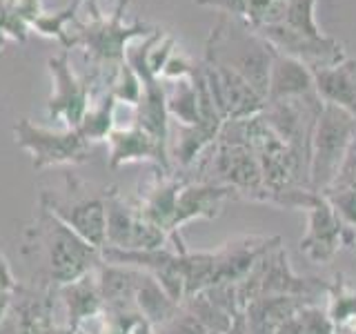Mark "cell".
Here are the masks:
<instances>
[{"label": "cell", "mask_w": 356, "mask_h": 334, "mask_svg": "<svg viewBox=\"0 0 356 334\" xmlns=\"http://www.w3.org/2000/svg\"><path fill=\"white\" fill-rule=\"evenodd\" d=\"M109 3H116V0H109Z\"/></svg>", "instance_id": "cell-31"}, {"label": "cell", "mask_w": 356, "mask_h": 334, "mask_svg": "<svg viewBox=\"0 0 356 334\" xmlns=\"http://www.w3.org/2000/svg\"><path fill=\"white\" fill-rule=\"evenodd\" d=\"M14 299H16V292H5V289H0V326L9 319V312L14 308Z\"/></svg>", "instance_id": "cell-30"}, {"label": "cell", "mask_w": 356, "mask_h": 334, "mask_svg": "<svg viewBox=\"0 0 356 334\" xmlns=\"http://www.w3.org/2000/svg\"><path fill=\"white\" fill-rule=\"evenodd\" d=\"M145 270L131 265H118V263H100L96 267V281L103 308L107 312H136L134 299H136L138 285L143 281Z\"/></svg>", "instance_id": "cell-13"}, {"label": "cell", "mask_w": 356, "mask_h": 334, "mask_svg": "<svg viewBox=\"0 0 356 334\" xmlns=\"http://www.w3.org/2000/svg\"><path fill=\"white\" fill-rule=\"evenodd\" d=\"M316 96L327 105H337L356 116V61L343 58L337 65L314 70Z\"/></svg>", "instance_id": "cell-15"}, {"label": "cell", "mask_w": 356, "mask_h": 334, "mask_svg": "<svg viewBox=\"0 0 356 334\" xmlns=\"http://www.w3.org/2000/svg\"><path fill=\"white\" fill-rule=\"evenodd\" d=\"M16 145L31 156L33 170L58 165H81L89 159V143L76 129L54 132L33 125L29 118H18L14 125Z\"/></svg>", "instance_id": "cell-6"}, {"label": "cell", "mask_w": 356, "mask_h": 334, "mask_svg": "<svg viewBox=\"0 0 356 334\" xmlns=\"http://www.w3.org/2000/svg\"><path fill=\"white\" fill-rule=\"evenodd\" d=\"M330 189H354L356 192V134L348 148V154L341 163V170L334 178V183Z\"/></svg>", "instance_id": "cell-27"}, {"label": "cell", "mask_w": 356, "mask_h": 334, "mask_svg": "<svg viewBox=\"0 0 356 334\" xmlns=\"http://www.w3.org/2000/svg\"><path fill=\"white\" fill-rule=\"evenodd\" d=\"M356 134V116L337 105L323 103L309 148V189L325 194L337 178L341 163Z\"/></svg>", "instance_id": "cell-3"}, {"label": "cell", "mask_w": 356, "mask_h": 334, "mask_svg": "<svg viewBox=\"0 0 356 334\" xmlns=\"http://www.w3.org/2000/svg\"><path fill=\"white\" fill-rule=\"evenodd\" d=\"M165 83V81H163ZM172 87L165 89L167 98V114L176 120V125L192 127L198 125V98L192 76L181 78V81H172Z\"/></svg>", "instance_id": "cell-19"}, {"label": "cell", "mask_w": 356, "mask_h": 334, "mask_svg": "<svg viewBox=\"0 0 356 334\" xmlns=\"http://www.w3.org/2000/svg\"><path fill=\"white\" fill-rule=\"evenodd\" d=\"M56 292H58L63 315L67 317V326L70 328H76L81 321L105 310L103 301H100V292H98L96 270L70 285L56 287Z\"/></svg>", "instance_id": "cell-16"}, {"label": "cell", "mask_w": 356, "mask_h": 334, "mask_svg": "<svg viewBox=\"0 0 356 334\" xmlns=\"http://www.w3.org/2000/svg\"><path fill=\"white\" fill-rule=\"evenodd\" d=\"M196 70V65L187 58V56L181 51V49H174L172 56L167 58L163 72H161V81L165 83H172V81H181V78H189L192 72Z\"/></svg>", "instance_id": "cell-26"}, {"label": "cell", "mask_w": 356, "mask_h": 334, "mask_svg": "<svg viewBox=\"0 0 356 334\" xmlns=\"http://www.w3.org/2000/svg\"><path fill=\"white\" fill-rule=\"evenodd\" d=\"M256 33H259L272 49L281 51L285 56H292V58L307 65L312 72L337 65L343 58H348L343 42H339L337 38H332V36L312 38L300 31L289 29L283 22L281 25H265L261 29H256Z\"/></svg>", "instance_id": "cell-9"}, {"label": "cell", "mask_w": 356, "mask_h": 334, "mask_svg": "<svg viewBox=\"0 0 356 334\" xmlns=\"http://www.w3.org/2000/svg\"><path fill=\"white\" fill-rule=\"evenodd\" d=\"M67 194L56 196L49 189L40 192V205L58 216L65 225H70L78 237L103 252L107 245V212H105V196L89 194L83 183L72 174L65 176Z\"/></svg>", "instance_id": "cell-4"}, {"label": "cell", "mask_w": 356, "mask_h": 334, "mask_svg": "<svg viewBox=\"0 0 356 334\" xmlns=\"http://www.w3.org/2000/svg\"><path fill=\"white\" fill-rule=\"evenodd\" d=\"M81 3H85V0H81Z\"/></svg>", "instance_id": "cell-32"}, {"label": "cell", "mask_w": 356, "mask_h": 334, "mask_svg": "<svg viewBox=\"0 0 356 334\" xmlns=\"http://www.w3.org/2000/svg\"><path fill=\"white\" fill-rule=\"evenodd\" d=\"M194 3L200 7H214L245 25V0H194Z\"/></svg>", "instance_id": "cell-28"}, {"label": "cell", "mask_w": 356, "mask_h": 334, "mask_svg": "<svg viewBox=\"0 0 356 334\" xmlns=\"http://www.w3.org/2000/svg\"><path fill=\"white\" fill-rule=\"evenodd\" d=\"M314 305L309 301L300 296H285V294H270V296H259L243 310L245 323L252 328H261L267 332H274L283 321L294 317L300 308Z\"/></svg>", "instance_id": "cell-17"}, {"label": "cell", "mask_w": 356, "mask_h": 334, "mask_svg": "<svg viewBox=\"0 0 356 334\" xmlns=\"http://www.w3.org/2000/svg\"><path fill=\"white\" fill-rule=\"evenodd\" d=\"M107 143H109V167H120L136 161H154L163 172H172L167 145L159 143L138 125L111 129Z\"/></svg>", "instance_id": "cell-11"}, {"label": "cell", "mask_w": 356, "mask_h": 334, "mask_svg": "<svg viewBox=\"0 0 356 334\" xmlns=\"http://www.w3.org/2000/svg\"><path fill=\"white\" fill-rule=\"evenodd\" d=\"M92 5V14H89V20L74 22L72 33V49L74 47H85L89 58L96 63V81L103 78L105 67H111V70H118L120 63L125 61L127 47L134 40H143L152 36V33L159 29L154 25H147V22L134 20L129 25H125L122 20V11L127 9L129 0H118L116 9L111 11L109 16H105L103 11L96 7L94 0H89Z\"/></svg>", "instance_id": "cell-2"}, {"label": "cell", "mask_w": 356, "mask_h": 334, "mask_svg": "<svg viewBox=\"0 0 356 334\" xmlns=\"http://www.w3.org/2000/svg\"><path fill=\"white\" fill-rule=\"evenodd\" d=\"M107 212V245L114 250H159L167 248L172 239L143 216L138 203H131L116 187L103 192Z\"/></svg>", "instance_id": "cell-5"}, {"label": "cell", "mask_w": 356, "mask_h": 334, "mask_svg": "<svg viewBox=\"0 0 356 334\" xmlns=\"http://www.w3.org/2000/svg\"><path fill=\"white\" fill-rule=\"evenodd\" d=\"M314 9H316V0H285L283 25H287L294 31L305 33V36H312V38L325 36L316 22Z\"/></svg>", "instance_id": "cell-23"}, {"label": "cell", "mask_w": 356, "mask_h": 334, "mask_svg": "<svg viewBox=\"0 0 356 334\" xmlns=\"http://www.w3.org/2000/svg\"><path fill=\"white\" fill-rule=\"evenodd\" d=\"M229 196H236V192L227 185L185 181L176 198L174 234L178 237V230L194 218H216Z\"/></svg>", "instance_id": "cell-12"}, {"label": "cell", "mask_w": 356, "mask_h": 334, "mask_svg": "<svg viewBox=\"0 0 356 334\" xmlns=\"http://www.w3.org/2000/svg\"><path fill=\"white\" fill-rule=\"evenodd\" d=\"M0 289H5V292H16L18 289L16 276L11 272V265L7 263L3 254H0Z\"/></svg>", "instance_id": "cell-29"}, {"label": "cell", "mask_w": 356, "mask_h": 334, "mask_svg": "<svg viewBox=\"0 0 356 334\" xmlns=\"http://www.w3.org/2000/svg\"><path fill=\"white\" fill-rule=\"evenodd\" d=\"M200 65H203L209 94L214 98V105L222 120H241L261 114L265 107V98L256 94L243 76H238L225 63L211 58V56H205Z\"/></svg>", "instance_id": "cell-8"}, {"label": "cell", "mask_w": 356, "mask_h": 334, "mask_svg": "<svg viewBox=\"0 0 356 334\" xmlns=\"http://www.w3.org/2000/svg\"><path fill=\"white\" fill-rule=\"evenodd\" d=\"M305 212L307 230L300 239V252L312 263H330L343 248V223L323 194Z\"/></svg>", "instance_id": "cell-10"}, {"label": "cell", "mask_w": 356, "mask_h": 334, "mask_svg": "<svg viewBox=\"0 0 356 334\" xmlns=\"http://www.w3.org/2000/svg\"><path fill=\"white\" fill-rule=\"evenodd\" d=\"M51 74V96L47 100V116L58 120L65 129H78L94 103L92 78H78L72 70L70 51L51 56L47 61Z\"/></svg>", "instance_id": "cell-7"}, {"label": "cell", "mask_w": 356, "mask_h": 334, "mask_svg": "<svg viewBox=\"0 0 356 334\" xmlns=\"http://www.w3.org/2000/svg\"><path fill=\"white\" fill-rule=\"evenodd\" d=\"M109 92L122 105H134V107L138 105L140 94H143V83H140L138 74L131 70V65L127 61L120 63L114 81H111Z\"/></svg>", "instance_id": "cell-24"}, {"label": "cell", "mask_w": 356, "mask_h": 334, "mask_svg": "<svg viewBox=\"0 0 356 334\" xmlns=\"http://www.w3.org/2000/svg\"><path fill=\"white\" fill-rule=\"evenodd\" d=\"M183 308L203 323L209 334H227L234 326V321H236V317H232L229 312L216 305L205 292L189 296L183 303Z\"/></svg>", "instance_id": "cell-21"}, {"label": "cell", "mask_w": 356, "mask_h": 334, "mask_svg": "<svg viewBox=\"0 0 356 334\" xmlns=\"http://www.w3.org/2000/svg\"><path fill=\"white\" fill-rule=\"evenodd\" d=\"M156 334H209V332L194 315H189L185 308H181V312L170 323H165L163 328L156 330Z\"/></svg>", "instance_id": "cell-25"}, {"label": "cell", "mask_w": 356, "mask_h": 334, "mask_svg": "<svg viewBox=\"0 0 356 334\" xmlns=\"http://www.w3.org/2000/svg\"><path fill=\"white\" fill-rule=\"evenodd\" d=\"M134 308H136L138 315L147 321L154 330H159L165 323H170L178 312H181L183 305H178L161 287V283L156 281L149 272H145L143 281L138 285L136 299H134Z\"/></svg>", "instance_id": "cell-18"}, {"label": "cell", "mask_w": 356, "mask_h": 334, "mask_svg": "<svg viewBox=\"0 0 356 334\" xmlns=\"http://www.w3.org/2000/svg\"><path fill=\"white\" fill-rule=\"evenodd\" d=\"M27 234L36 239V248H40L44 267H47L49 285L54 287L70 285L103 263V252L78 237L70 225H65L42 205L38 207L36 228H31Z\"/></svg>", "instance_id": "cell-1"}, {"label": "cell", "mask_w": 356, "mask_h": 334, "mask_svg": "<svg viewBox=\"0 0 356 334\" xmlns=\"http://www.w3.org/2000/svg\"><path fill=\"white\" fill-rule=\"evenodd\" d=\"M83 3L81 0H74L72 5H67L65 9L60 11H54V14H47V11H42V14L31 22L29 27L36 29L40 36H47V38H56L65 51L72 49V33L67 31V25H72L76 22V11Z\"/></svg>", "instance_id": "cell-22"}, {"label": "cell", "mask_w": 356, "mask_h": 334, "mask_svg": "<svg viewBox=\"0 0 356 334\" xmlns=\"http://www.w3.org/2000/svg\"><path fill=\"white\" fill-rule=\"evenodd\" d=\"M114 111H116V98L111 96V92H107L100 96V100H94L76 132L87 143L107 141L111 129H114Z\"/></svg>", "instance_id": "cell-20"}, {"label": "cell", "mask_w": 356, "mask_h": 334, "mask_svg": "<svg viewBox=\"0 0 356 334\" xmlns=\"http://www.w3.org/2000/svg\"><path fill=\"white\" fill-rule=\"evenodd\" d=\"M316 94L314 74L307 65L272 49V67H270V89L267 100H292ZM265 100V103H267Z\"/></svg>", "instance_id": "cell-14"}]
</instances>
